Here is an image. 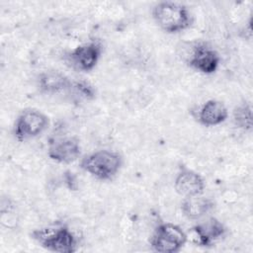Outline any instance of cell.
Returning a JSON list of instances; mask_svg holds the SVG:
<instances>
[{
	"instance_id": "cell-1",
	"label": "cell",
	"mask_w": 253,
	"mask_h": 253,
	"mask_svg": "<svg viewBox=\"0 0 253 253\" xmlns=\"http://www.w3.org/2000/svg\"><path fill=\"white\" fill-rule=\"evenodd\" d=\"M152 17L158 27L168 34L183 32L193 23V16L189 8L174 1L156 3L152 8Z\"/></svg>"
},
{
	"instance_id": "cell-2",
	"label": "cell",
	"mask_w": 253,
	"mask_h": 253,
	"mask_svg": "<svg viewBox=\"0 0 253 253\" xmlns=\"http://www.w3.org/2000/svg\"><path fill=\"white\" fill-rule=\"evenodd\" d=\"M123 165V157L119 152L102 149L86 155L80 162V167L99 180L113 179Z\"/></svg>"
},
{
	"instance_id": "cell-3",
	"label": "cell",
	"mask_w": 253,
	"mask_h": 253,
	"mask_svg": "<svg viewBox=\"0 0 253 253\" xmlns=\"http://www.w3.org/2000/svg\"><path fill=\"white\" fill-rule=\"evenodd\" d=\"M32 236L48 251L73 253L77 250L76 237L66 226L37 229L33 231Z\"/></svg>"
},
{
	"instance_id": "cell-4",
	"label": "cell",
	"mask_w": 253,
	"mask_h": 253,
	"mask_svg": "<svg viewBox=\"0 0 253 253\" xmlns=\"http://www.w3.org/2000/svg\"><path fill=\"white\" fill-rule=\"evenodd\" d=\"M187 239L186 232L179 225L164 222L155 228L150 238V245L156 252L175 253L180 251Z\"/></svg>"
},
{
	"instance_id": "cell-5",
	"label": "cell",
	"mask_w": 253,
	"mask_h": 253,
	"mask_svg": "<svg viewBox=\"0 0 253 253\" xmlns=\"http://www.w3.org/2000/svg\"><path fill=\"white\" fill-rule=\"evenodd\" d=\"M48 117L37 109H26L16 119L14 135L19 141H25L42 134L48 126Z\"/></svg>"
},
{
	"instance_id": "cell-6",
	"label": "cell",
	"mask_w": 253,
	"mask_h": 253,
	"mask_svg": "<svg viewBox=\"0 0 253 253\" xmlns=\"http://www.w3.org/2000/svg\"><path fill=\"white\" fill-rule=\"evenodd\" d=\"M102 54V45L98 42H89L77 45L67 56L68 62L77 70L89 72L95 68Z\"/></svg>"
},
{
	"instance_id": "cell-7",
	"label": "cell",
	"mask_w": 253,
	"mask_h": 253,
	"mask_svg": "<svg viewBox=\"0 0 253 253\" xmlns=\"http://www.w3.org/2000/svg\"><path fill=\"white\" fill-rule=\"evenodd\" d=\"M47 155L51 160L57 163H72L81 155L80 140L75 136L57 138L49 143Z\"/></svg>"
},
{
	"instance_id": "cell-8",
	"label": "cell",
	"mask_w": 253,
	"mask_h": 253,
	"mask_svg": "<svg viewBox=\"0 0 253 253\" xmlns=\"http://www.w3.org/2000/svg\"><path fill=\"white\" fill-rule=\"evenodd\" d=\"M174 188L184 198L199 196L204 193L205 181L198 172L183 167L175 177Z\"/></svg>"
},
{
	"instance_id": "cell-9",
	"label": "cell",
	"mask_w": 253,
	"mask_h": 253,
	"mask_svg": "<svg viewBox=\"0 0 253 253\" xmlns=\"http://www.w3.org/2000/svg\"><path fill=\"white\" fill-rule=\"evenodd\" d=\"M219 62L220 57L217 51L206 43L198 44L189 60L191 67L204 74H211L215 72Z\"/></svg>"
},
{
	"instance_id": "cell-10",
	"label": "cell",
	"mask_w": 253,
	"mask_h": 253,
	"mask_svg": "<svg viewBox=\"0 0 253 253\" xmlns=\"http://www.w3.org/2000/svg\"><path fill=\"white\" fill-rule=\"evenodd\" d=\"M224 225L216 218L211 217L193 227L194 241L199 246H211L225 234Z\"/></svg>"
},
{
	"instance_id": "cell-11",
	"label": "cell",
	"mask_w": 253,
	"mask_h": 253,
	"mask_svg": "<svg viewBox=\"0 0 253 253\" xmlns=\"http://www.w3.org/2000/svg\"><path fill=\"white\" fill-rule=\"evenodd\" d=\"M228 117V111L223 102L211 99L205 102L199 110V122L205 126H215L222 124Z\"/></svg>"
},
{
	"instance_id": "cell-12",
	"label": "cell",
	"mask_w": 253,
	"mask_h": 253,
	"mask_svg": "<svg viewBox=\"0 0 253 253\" xmlns=\"http://www.w3.org/2000/svg\"><path fill=\"white\" fill-rule=\"evenodd\" d=\"M72 82L63 73L57 70H46L40 74L38 85L42 92L55 94L70 89Z\"/></svg>"
},
{
	"instance_id": "cell-13",
	"label": "cell",
	"mask_w": 253,
	"mask_h": 253,
	"mask_svg": "<svg viewBox=\"0 0 253 253\" xmlns=\"http://www.w3.org/2000/svg\"><path fill=\"white\" fill-rule=\"evenodd\" d=\"M213 207L212 202L202 197V195L184 198L181 204V210L183 213L190 219H199L207 214Z\"/></svg>"
},
{
	"instance_id": "cell-14",
	"label": "cell",
	"mask_w": 253,
	"mask_h": 253,
	"mask_svg": "<svg viewBox=\"0 0 253 253\" xmlns=\"http://www.w3.org/2000/svg\"><path fill=\"white\" fill-rule=\"evenodd\" d=\"M233 123L234 125L244 130H252V107L248 102H244L235 107L233 111Z\"/></svg>"
},
{
	"instance_id": "cell-15",
	"label": "cell",
	"mask_w": 253,
	"mask_h": 253,
	"mask_svg": "<svg viewBox=\"0 0 253 253\" xmlns=\"http://www.w3.org/2000/svg\"><path fill=\"white\" fill-rule=\"evenodd\" d=\"M71 88L75 91V93L78 96H80L81 98H83L85 100H92L96 96L95 87L91 83H89L88 81H85V80L72 82L70 89Z\"/></svg>"
}]
</instances>
